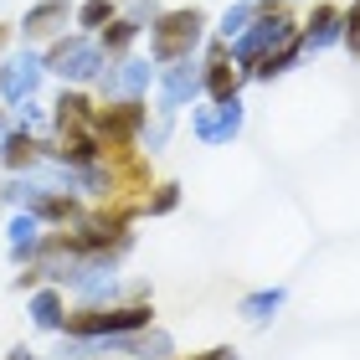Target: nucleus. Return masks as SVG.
Instances as JSON below:
<instances>
[{"mask_svg":"<svg viewBox=\"0 0 360 360\" xmlns=\"http://www.w3.org/2000/svg\"><path fill=\"white\" fill-rule=\"evenodd\" d=\"M150 37V57L155 68H165V62H180V57H195L211 37V15L195 11V6H175V11H160L155 26L144 31Z\"/></svg>","mask_w":360,"mask_h":360,"instance_id":"nucleus-1","label":"nucleus"},{"mask_svg":"<svg viewBox=\"0 0 360 360\" xmlns=\"http://www.w3.org/2000/svg\"><path fill=\"white\" fill-rule=\"evenodd\" d=\"M299 37V15H293L283 0H268V6H257V15L248 21V31H242L237 41H226L232 46V62H237V72L248 77L252 72V62H263L268 52H278L283 41Z\"/></svg>","mask_w":360,"mask_h":360,"instance_id":"nucleus-2","label":"nucleus"},{"mask_svg":"<svg viewBox=\"0 0 360 360\" xmlns=\"http://www.w3.org/2000/svg\"><path fill=\"white\" fill-rule=\"evenodd\" d=\"M41 57H46V72L62 77V88H93L98 72L108 68V52L98 46V37H88V31H62Z\"/></svg>","mask_w":360,"mask_h":360,"instance_id":"nucleus-3","label":"nucleus"},{"mask_svg":"<svg viewBox=\"0 0 360 360\" xmlns=\"http://www.w3.org/2000/svg\"><path fill=\"white\" fill-rule=\"evenodd\" d=\"M119 263L124 257H113V252H83L72 263V273H68V288L77 304H119V299H129V283H124V273H119Z\"/></svg>","mask_w":360,"mask_h":360,"instance_id":"nucleus-4","label":"nucleus"},{"mask_svg":"<svg viewBox=\"0 0 360 360\" xmlns=\"http://www.w3.org/2000/svg\"><path fill=\"white\" fill-rule=\"evenodd\" d=\"M242 129H248V103L237 98H221V103H206V98H195L191 103V139L206 144V150H226V144L242 139Z\"/></svg>","mask_w":360,"mask_h":360,"instance_id":"nucleus-5","label":"nucleus"},{"mask_svg":"<svg viewBox=\"0 0 360 360\" xmlns=\"http://www.w3.org/2000/svg\"><path fill=\"white\" fill-rule=\"evenodd\" d=\"M150 119V98H119V103H98V144H103V160L108 155H129L139 150V129Z\"/></svg>","mask_w":360,"mask_h":360,"instance_id":"nucleus-6","label":"nucleus"},{"mask_svg":"<svg viewBox=\"0 0 360 360\" xmlns=\"http://www.w3.org/2000/svg\"><path fill=\"white\" fill-rule=\"evenodd\" d=\"M93 88L103 93V103H119V98H150V88H155V62L139 57V52L108 57V68L98 72Z\"/></svg>","mask_w":360,"mask_h":360,"instance_id":"nucleus-7","label":"nucleus"},{"mask_svg":"<svg viewBox=\"0 0 360 360\" xmlns=\"http://www.w3.org/2000/svg\"><path fill=\"white\" fill-rule=\"evenodd\" d=\"M155 113H180L201 98V57H180L155 68Z\"/></svg>","mask_w":360,"mask_h":360,"instance_id":"nucleus-8","label":"nucleus"},{"mask_svg":"<svg viewBox=\"0 0 360 360\" xmlns=\"http://www.w3.org/2000/svg\"><path fill=\"white\" fill-rule=\"evenodd\" d=\"M41 77H46V57L37 52V46H15V52L0 62V103L15 108L21 98H37Z\"/></svg>","mask_w":360,"mask_h":360,"instance_id":"nucleus-9","label":"nucleus"},{"mask_svg":"<svg viewBox=\"0 0 360 360\" xmlns=\"http://www.w3.org/2000/svg\"><path fill=\"white\" fill-rule=\"evenodd\" d=\"M195 57H201V98H206V103H221V98H237V93H242L248 77L237 72L232 46H226V41L206 37V46H201Z\"/></svg>","mask_w":360,"mask_h":360,"instance_id":"nucleus-10","label":"nucleus"},{"mask_svg":"<svg viewBox=\"0 0 360 360\" xmlns=\"http://www.w3.org/2000/svg\"><path fill=\"white\" fill-rule=\"evenodd\" d=\"M68 26H72V0H37V6H26V15L15 21V41L41 46V41H57Z\"/></svg>","mask_w":360,"mask_h":360,"instance_id":"nucleus-11","label":"nucleus"},{"mask_svg":"<svg viewBox=\"0 0 360 360\" xmlns=\"http://www.w3.org/2000/svg\"><path fill=\"white\" fill-rule=\"evenodd\" d=\"M340 37H345V11L330 6V0H319L314 11H309V21H299V41H304V57L309 52H335Z\"/></svg>","mask_w":360,"mask_h":360,"instance_id":"nucleus-12","label":"nucleus"},{"mask_svg":"<svg viewBox=\"0 0 360 360\" xmlns=\"http://www.w3.org/2000/svg\"><path fill=\"white\" fill-rule=\"evenodd\" d=\"M41 237H46V226L31 217V211H6V257H11V268L37 263Z\"/></svg>","mask_w":360,"mask_h":360,"instance_id":"nucleus-13","label":"nucleus"},{"mask_svg":"<svg viewBox=\"0 0 360 360\" xmlns=\"http://www.w3.org/2000/svg\"><path fill=\"white\" fill-rule=\"evenodd\" d=\"M26 319H31V330H41V335H62V319H68V288L37 283L26 293Z\"/></svg>","mask_w":360,"mask_h":360,"instance_id":"nucleus-14","label":"nucleus"},{"mask_svg":"<svg viewBox=\"0 0 360 360\" xmlns=\"http://www.w3.org/2000/svg\"><path fill=\"white\" fill-rule=\"evenodd\" d=\"M98 124V103L88 98V88H62L52 98V134H68V129H93Z\"/></svg>","mask_w":360,"mask_h":360,"instance_id":"nucleus-15","label":"nucleus"},{"mask_svg":"<svg viewBox=\"0 0 360 360\" xmlns=\"http://www.w3.org/2000/svg\"><path fill=\"white\" fill-rule=\"evenodd\" d=\"M41 165V144L37 134H26V129H6V139H0V170L6 175H26V170H37Z\"/></svg>","mask_w":360,"mask_h":360,"instance_id":"nucleus-16","label":"nucleus"},{"mask_svg":"<svg viewBox=\"0 0 360 360\" xmlns=\"http://www.w3.org/2000/svg\"><path fill=\"white\" fill-rule=\"evenodd\" d=\"M288 304V288L283 283H268V288H252V293H242L237 299V314L252 324V330H268V324L278 319V309Z\"/></svg>","mask_w":360,"mask_h":360,"instance_id":"nucleus-17","label":"nucleus"},{"mask_svg":"<svg viewBox=\"0 0 360 360\" xmlns=\"http://www.w3.org/2000/svg\"><path fill=\"white\" fill-rule=\"evenodd\" d=\"M304 62V41L293 37V41H283L278 52H268L263 62H252V72H248V83H278V77H288L293 68Z\"/></svg>","mask_w":360,"mask_h":360,"instance_id":"nucleus-18","label":"nucleus"},{"mask_svg":"<svg viewBox=\"0 0 360 360\" xmlns=\"http://www.w3.org/2000/svg\"><path fill=\"white\" fill-rule=\"evenodd\" d=\"M129 360H175V335L160 324H144L129 335Z\"/></svg>","mask_w":360,"mask_h":360,"instance_id":"nucleus-19","label":"nucleus"},{"mask_svg":"<svg viewBox=\"0 0 360 360\" xmlns=\"http://www.w3.org/2000/svg\"><path fill=\"white\" fill-rule=\"evenodd\" d=\"M139 37H144V26H134V21H129V15L119 11L103 31H98V46H103L108 57H124V52H134V41H139Z\"/></svg>","mask_w":360,"mask_h":360,"instance_id":"nucleus-20","label":"nucleus"},{"mask_svg":"<svg viewBox=\"0 0 360 360\" xmlns=\"http://www.w3.org/2000/svg\"><path fill=\"white\" fill-rule=\"evenodd\" d=\"M113 15H119V0H77V6H72V26L88 31V37H98Z\"/></svg>","mask_w":360,"mask_h":360,"instance_id":"nucleus-21","label":"nucleus"},{"mask_svg":"<svg viewBox=\"0 0 360 360\" xmlns=\"http://www.w3.org/2000/svg\"><path fill=\"white\" fill-rule=\"evenodd\" d=\"M175 119L180 113H150V119H144V129H139V155H160L165 150V144L175 139Z\"/></svg>","mask_w":360,"mask_h":360,"instance_id":"nucleus-22","label":"nucleus"},{"mask_svg":"<svg viewBox=\"0 0 360 360\" xmlns=\"http://www.w3.org/2000/svg\"><path fill=\"white\" fill-rule=\"evenodd\" d=\"M11 124H15V129H26V134H37V139H41V134H52V108H46L41 98H21V103L11 108Z\"/></svg>","mask_w":360,"mask_h":360,"instance_id":"nucleus-23","label":"nucleus"},{"mask_svg":"<svg viewBox=\"0 0 360 360\" xmlns=\"http://www.w3.org/2000/svg\"><path fill=\"white\" fill-rule=\"evenodd\" d=\"M257 15V0H237V6H226L221 15H217V26H211V37L217 41H237L242 31H248V21Z\"/></svg>","mask_w":360,"mask_h":360,"instance_id":"nucleus-24","label":"nucleus"},{"mask_svg":"<svg viewBox=\"0 0 360 360\" xmlns=\"http://www.w3.org/2000/svg\"><path fill=\"white\" fill-rule=\"evenodd\" d=\"M175 206H180V180H155L139 201V217H170Z\"/></svg>","mask_w":360,"mask_h":360,"instance_id":"nucleus-25","label":"nucleus"},{"mask_svg":"<svg viewBox=\"0 0 360 360\" xmlns=\"http://www.w3.org/2000/svg\"><path fill=\"white\" fill-rule=\"evenodd\" d=\"M119 11H124L129 21H134V26H144V31H150V26H155V15L165 11V6H160V0H124Z\"/></svg>","mask_w":360,"mask_h":360,"instance_id":"nucleus-26","label":"nucleus"},{"mask_svg":"<svg viewBox=\"0 0 360 360\" xmlns=\"http://www.w3.org/2000/svg\"><path fill=\"white\" fill-rule=\"evenodd\" d=\"M340 46L360 62V0H350V6H345V37H340Z\"/></svg>","mask_w":360,"mask_h":360,"instance_id":"nucleus-27","label":"nucleus"},{"mask_svg":"<svg viewBox=\"0 0 360 360\" xmlns=\"http://www.w3.org/2000/svg\"><path fill=\"white\" fill-rule=\"evenodd\" d=\"M175 360H242V355H237V345H211L201 355H175Z\"/></svg>","mask_w":360,"mask_h":360,"instance_id":"nucleus-28","label":"nucleus"},{"mask_svg":"<svg viewBox=\"0 0 360 360\" xmlns=\"http://www.w3.org/2000/svg\"><path fill=\"white\" fill-rule=\"evenodd\" d=\"M6 360H41V355L31 350V345H11V350H6Z\"/></svg>","mask_w":360,"mask_h":360,"instance_id":"nucleus-29","label":"nucleus"},{"mask_svg":"<svg viewBox=\"0 0 360 360\" xmlns=\"http://www.w3.org/2000/svg\"><path fill=\"white\" fill-rule=\"evenodd\" d=\"M11 41H15V26H11V21H0V52H6Z\"/></svg>","mask_w":360,"mask_h":360,"instance_id":"nucleus-30","label":"nucleus"},{"mask_svg":"<svg viewBox=\"0 0 360 360\" xmlns=\"http://www.w3.org/2000/svg\"><path fill=\"white\" fill-rule=\"evenodd\" d=\"M6 129H11V108L0 103V139H6Z\"/></svg>","mask_w":360,"mask_h":360,"instance_id":"nucleus-31","label":"nucleus"},{"mask_svg":"<svg viewBox=\"0 0 360 360\" xmlns=\"http://www.w3.org/2000/svg\"><path fill=\"white\" fill-rule=\"evenodd\" d=\"M0 211H6V191H0Z\"/></svg>","mask_w":360,"mask_h":360,"instance_id":"nucleus-32","label":"nucleus"},{"mask_svg":"<svg viewBox=\"0 0 360 360\" xmlns=\"http://www.w3.org/2000/svg\"><path fill=\"white\" fill-rule=\"evenodd\" d=\"M103 360H124V355H103Z\"/></svg>","mask_w":360,"mask_h":360,"instance_id":"nucleus-33","label":"nucleus"},{"mask_svg":"<svg viewBox=\"0 0 360 360\" xmlns=\"http://www.w3.org/2000/svg\"><path fill=\"white\" fill-rule=\"evenodd\" d=\"M257 6H268V0H257Z\"/></svg>","mask_w":360,"mask_h":360,"instance_id":"nucleus-34","label":"nucleus"},{"mask_svg":"<svg viewBox=\"0 0 360 360\" xmlns=\"http://www.w3.org/2000/svg\"><path fill=\"white\" fill-rule=\"evenodd\" d=\"M283 6H288V0H283Z\"/></svg>","mask_w":360,"mask_h":360,"instance_id":"nucleus-35","label":"nucleus"}]
</instances>
